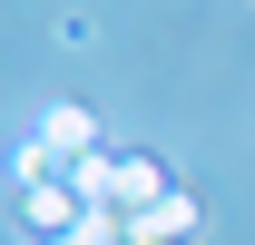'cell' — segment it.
I'll list each match as a JSON object with an SVG mask.
<instances>
[{
    "label": "cell",
    "mask_w": 255,
    "mask_h": 245,
    "mask_svg": "<svg viewBox=\"0 0 255 245\" xmlns=\"http://www.w3.org/2000/svg\"><path fill=\"white\" fill-rule=\"evenodd\" d=\"M79 216H89V196H79L69 177H59V186H20V226H30L39 245H59L69 226H79Z\"/></svg>",
    "instance_id": "obj_1"
},
{
    "label": "cell",
    "mask_w": 255,
    "mask_h": 245,
    "mask_svg": "<svg viewBox=\"0 0 255 245\" xmlns=\"http://www.w3.org/2000/svg\"><path fill=\"white\" fill-rule=\"evenodd\" d=\"M39 147L59 157V167H79V157H98V118L89 108H69V98H49V108H39V127H30Z\"/></svg>",
    "instance_id": "obj_2"
}]
</instances>
